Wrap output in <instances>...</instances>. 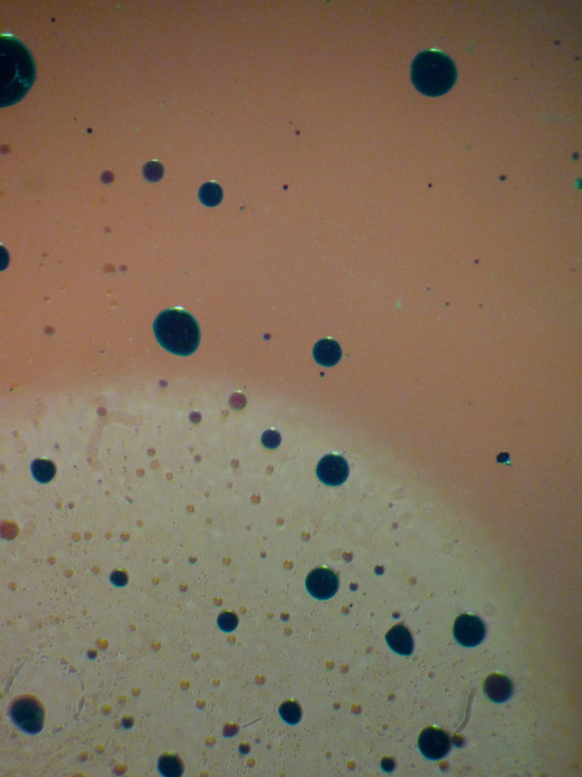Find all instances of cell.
Listing matches in <instances>:
<instances>
[{"label":"cell","mask_w":582,"mask_h":777,"mask_svg":"<svg viewBox=\"0 0 582 777\" xmlns=\"http://www.w3.org/2000/svg\"><path fill=\"white\" fill-rule=\"evenodd\" d=\"M0 105L16 104L31 87L36 68L31 54L14 38L2 37L0 55Z\"/></svg>","instance_id":"cell-1"},{"label":"cell","mask_w":582,"mask_h":777,"mask_svg":"<svg viewBox=\"0 0 582 777\" xmlns=\"http://www.w3.org/2000/svg\"><path fill=\"white\" fill-rule=\"evenodd\" d=\"M153 328L159 344L176 355L188 356L200 344L199 326L185 311L169 310L159 314Z\"/></svg>","instance_id":"cell-2"},{"label":"cell","mask_w":582,"mask_h":777,"mask_svg":"<svg viewBox=\"0 0 582 777\" xmlns=\"http://www.w3.org/2000/svg\"><path fill=\"white\" fill-rule=\"evenodd\" d=\"M411 77L420 93L439 97L448 92L456 83L458 71L453 60L439 51L419 53L414 60Z\"/></svg>","instance_id":"cell-3"},{"label":"cell","mask_w":582,"mask_h":777,"mask_svg":"<svg viewBox=\"0 0 582 777\" xmlns=\"http://www.w3.org/2000/svg\"><path fill=\"white\" fill-rule=\"evenodd\" d=\"M10 717L18 728L29 735L40 734L44 726L42 706L28 697L18 699L11 704Z\"/></svg>","instance_id":"cell-4"},{"label":"cell","mask_w":582,"mask_h":777,"mask_svg":"<svg viewBox=\"0 0 582 777\" xmlns=\"http://www.w3.org/2000/svg\"><path fill=\"white\" fill-rule=\"evenodd\" d=\"M307 591L318 600L332 598L339 588L337 575L332 570L318 568L308 575L306 580Z\"/></svg>","instance_id":"cell-5"},{"label":"cell","mask_w":582,"mask_h":777,"mask_svg":"<svg viewBox=\"0 0 582 777\" xmlns=\"http://www.w3.org/2000/svg\"><path fill=\"white\" fill-rule=\"evenodd\" d=\"M419 748L422 755L431 760H439L448 755L451 749V740L444 731L429 727L421 733Z\"/></svg>","instance_id":"cell-6"},{"label":"cell","mask_w":582,"mask_h":777,"mask_svg":"<svg viewBox=\"0 0 582 777\" xmlns=\"http://www.w3.org/2000/svg\"><path fill=\"white\" fill-rule=\"evenodd\" d=\"M485 632L484 623L478 617L469 614L459 616L453 626L455 638L465 647H475L480 644Z\"/></svg>","instance_id":"cell-7"},{"label":"cell","mask_w":582,"mask_h":777,"mask_svg":"<svg viewBox=\"0 0 582 777\" xmlns=\"http://www.w3.org/2000/svg\"><path fill=\"white\" fill-rule=\"evenodd\" d=\"M316 473L319 480L325 485L338 486L346 481L349 475V467L343 457L328 455L319 462Z\"/></svg>","instance_id":"cell-8"},{"label":"cell","mask_w":582,"mask_h":777,"mask_svg":"<svg viewBox=\"0 0 582 777\" xmlns=\"http://www.w3.org/2000/svg\"><path fill=\"white\" fill-rule=\"evenodd\" d=\"M484 690L488 698L497 703L506 702L512 694V684L505 676L492 674L485 681Z\"/></svg>","instance_id":"cell-9"},{"label":"cell","mask_w":582,"mask_h":777,"mask_svg":"<svg viewBox=\"0 0 582 777\" xmlns=\"http://www.w3.org/2000/svg\"><path fill=\"white\" fill-rule=\"evenodd\" d=\"M386 642L392 650L402 656H409L413 653L414 640L406 627L402 625L394 626L385 636Z\"/></svg>","instance_id":"cell-10"},{"label":"cell","mask_w":582,"mask_h":777,"mask_svg":"<svg viewBox=\"0 0 582 777\" xmlns=\"http://www.w3.org/2000/svg\"><path fill=\"white\" fill-rule=\"evenodd\" d=\"M341 355L342 352L339 344L333 339H324L318 342L313 350L316 362L325 367H332L337 364Z\"/></svg>","instance_id":"cell-11"},{"label":"cell","mask_w":582,"mask_h":777,"mask_svg":"<svg viewBox=\"0 0 582 777\" xmlns=\"http://www.w3.org/2000/svg\"><path fill=\"white\" fill-rule=\"evenodd\" d=\"M55 465L49 460H37L33 461L31 465V472L33 477L42 484L51 482L55 477Z\"/></svg>","instance_id":"cell-12"},{"label":"cell","mask_w":582,"mask_h":777,"mask_svg":"<svg viewBox=\"0 0 582 777\" xmlns=\"http://www.w3.org/2000/svg\"><path fill=\"white\" fill-rule=\"evenodd\" d=\"M158 769L164 776L176 777L183 773V765L177 757L165 756L158 760Z\"/></svg>","instance_id":"cell-13"},{"label":"cell","mask_w":582,"mask_h":777,"mask_svg":"<svg viewBox=\"0 0 582 777\" xmlns=\"http://www.w3.org/2000/svg\"><path fill=\"white\" fill-rule=\"evenodd\" d=\"M200 199L205 205L214 207L218 205L222 199V191L219 185L215 184H205L200 190Z\"/></svg>","instance_id":"cell-14"},{"label":"cell","mask_w":582,"mask_h":777,"mask_svg":"<svg viewBox=\"0 0 582 777\" xmlns=\"http://www.w3.org/2000/svg\"><path fill=\"white\" fill-rule=\"evenodd\" d=\"M279 714L283 721L289 724L299 723L302 716L300 706L293 702L283 704L280 707Z\"/></svg>","instance_id":"cell-15"},{"label":"cell","mask_w":582,"mask_h":777,"mask_svg":"<svg viewBox=\"0 0 582 777\" xmlns=\"http://www.w3.org/2000/svg\"><path fill=\"white\" fill-rule=\"evenodd\" d=\"M238 624L237 615L233 613L225 612L222 613L218 618V625L220 630L225 633H231L235 630Z\"/></svg>","instance_id":"cell-16"},{"label":"cell","mask_w":582,"mask_h":777,"mask_svg":"<svg viewBox=\"0 0 582 777\" xmlns=\"http://www.w3.org/2000/svg\"><path fill=\"white\" fill-rule=\"evenodd\" d=\"M262 443L268 449H276L281 443V436L279 432L269 430L262 434Z\"/></svg>","instance_id":"cell-17"},{"label":"cell","mask_w":582,"mask_h":777,"mask_svg":"<svg viewBox=\"0 0 582 777\" xmlns=\"http://www.w3.org/2000/svg\"><path fill=\"white\" fill-rule=\"evenodd\" d=\"M144 173L148 179L156 181L162 177L163 169L161 164L152 162L145 166Z\"/></svg>","instance_id":"cell-18"},{"label":"cell","mask_w":582,"mask_h":777,"mask_svg":"<svg viewBox=\"0 0 582 777\" xmlns=\"http://www.w3.org/2000/svg\"><path fill=\"white\" fill-rule=\"evenodd\" d=\"M110 581L114 586L122 587L127 585L128 576L124 573L117 571V572L113 573L111 575Z\"/></svg>","instance_id":"cell-19"},{"label":"cell","mask_w":582,"mask_h":777,"mask_svg":"<svg viewBox=\"0 0 582 777\" xmlns=\"http://www.w3.org/2000/svg\"><path fill=\"white\" fill-rule=\"evenodd\" d=\"M382 768L385 771H392L394 768V763L391 760H384L382 763Z\"/></svg>","instance_id":"cell-20"}]
</instances>
